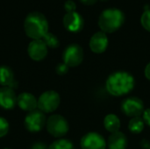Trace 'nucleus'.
I'll return each mask as SVG.
<instances>
[{"mask_svg":"<svg viewBox=\"0 0 150 149\" xmlns=\"http://www.w3.org/2000/svg\"><path fill=\"white\" fill-rule=\"evenodd\" d=\"M135 81L134 76L126 71H117L109 76L106 80L107 91L115 97L128 94L134 88Z\"/></svg>","mask_w":150,"mask_h":149,"instance_id":"f257e3e1","label":"nucleus"},{"mask_svg":"<svg viewBox=\"0 0 150 149\" xmlns=\"http://www.w3.org/2000/svg\"><path fill=\"white\" fill-rule=\"evenodd\" d=\"M24 26L26 35L33 40H40L48 32L47 18L38 11H33L27 15Z\"/></svg>","mask_w":150,"mask_h":149,"instance_id":"f03ea898","label":"nucleus"},{"mask_svg":"<svg viewBox=\"0 0 150 149\" xmlns=\"http://www.w3.org/2000/svg\"><path fill=\"white\" fill-rule=\"evenodd\" d=\"M123 12L115 8L105 10L98 19V25L104 32H113L117 31L124 23Z\"/></svg>","mask_w":150,"mask_h":149,"instance_id":"7ed1b4c3","label":"nucleus"},{"mask_svg":"<svg viewBox=\"0 0 150 149\" xmlns=\"http://www.w3.org/2000/svg\"><path fill=\"white\" fill-rule=\"evenodd\" d=\"M47 129L52 136L60 138L69 132V123L61 115H52L47 122Z\"/></svg>","mask_w":150,"mask_h":149,"instance_id":"20e7f679","label":"nucleus"},{"mask_svg":"<svg viewBox=\"0 0 150 149\" xmlns=\"http://www.w3.org/2000/svg\"><path fill=\"white\" fill-rule=\"evenodd\" d=\"M60 105V96L56 91L48 90L41 94L38 99V108L42 112H52Z\"/></svg>","mask_w":150,"mask_h":149,"instance_id":"39448f33","label":"nucleus"},{"mask_svg":"<svg viewBox=\"0 0 150 149\" xmlns=\"http://www.w3.org/2000/svg\"><path fill=\"white\" fill-rule=\"evenodd\" d=\"M121 111L125 115L131 118L141 117L144 112V103L136 97H130L121 103Z\"/></svg>","mask_w":150,"mask_h":149,"instance_id":"423d86ee","label":"nucleus"},{"mask_svg":"<svg viewBox=\"0 0 150 149\" xmlns=\"http://www.w3.org/2000/svg\"><path fill=\"white\" fill-rule=\"evenodd\" d=\"M62 58L68 67H76L80 65L83 60V48L77 44H71L64 50Z\"/></svg>","mask_w":150,"mask_h":149,"instance_id":"0eeeda50","label":"nucleus"},{"mask_svg":"<svg viewBox=\"0 0 150 149\" xmlns=\"http://www.w3.org/2000/svg\"><path fill=\"white\" fill-rule=\"evenodd\" d=\"M46 123V117L41 111H33L25 119V126L30 132L40 131Z\"/></svg>","mask_w":150,"mask_h":149,"instance_id":"6e6552de","label":"nucleus"},{"mask_svg":"<svg viewBox=\"0 0 150 149\" xmlns=\"http://www.w3.org/2000/svg\"><path fill=\"white\" fill-rule=\"evenodd\" d=\"M82 149H105L106 142L104 137L95 132L88 133L81 140Z\"/></svg>","mask_w":150,"mask_h":149,"instance_id":"1a4fd4ad","label":"nucleus"},{"mask_svg":"<svg viewBox=\"0 0 150 149\" xmlns=\"http://www.w3.org/2000/svg\"><path fill=\"white\" fill-rule=\"evenodd\" d=\"M28 54L34 61H41L47 54V47L42 40H34L28 46Z\"/></svg>","mask_w":150,"mask_h":149,"instance_id":"9d476101","label":"nucleus"},{"mask_svg":"<svg viewBox=\"0 0 150 149\" xmlns=\"http://www.w3.org/2000/svg\"><path fill=\"white\" fill-rule=\"evenodd\" d=\"M63 24L65 28L72 32H77L83 27V19L77 12H69L63 18Z\"/></svg>","mask_w":150,"mask_h":149,"instance_id":"9b49d317","label":"nucleus"},{"mask_svg":"<svg viewBox=\"0 0 150 149\" xmlns=\"http://www.w3.org/2000/svg\"><path fill=\"white\" fill-rule=\"evenodd\" d=\"M108 47V38L104 32H98L90 40V47L91 50L96 54L104 53Z\"/></svg>","mask_w":150,"mask_h":149,"instance_id":"f8f14e48","label":"nucleus"},{"mask_svg":"<svg viewBox=\"0 0 150 149\" xmlns=\"http://www.w3.org/2000/svg\"><path fill=\"white\" fill-rule=\"evenodd\" d=\"M17 104V97L14 90L9 87H3L0 89V106L6 110L14 108Z\"/></svg>","mask_w":150,"mask_h":149,"instance_id":"ddd939ff","label":"nucleus"},{"mask_svg":"<svg viewBox=\"0 0 150 149\" xmlns=\"http://www.w3.org/2000/svg\"><path fill=\"white\" fill-rule=\"evenodd\" d=\"M18 105L24 111L33 112L38 107V101L35 97L28 92H23L17 97Z\"/></svg>","mask_w":150,"mask_h":149,"instance_id":"4468645a","label":"nucleus"},{"mask_svg":"<svg viewBox=\"0 0 150 149\" xmlns=\"http://www.w3.org/2000/svg\"><path fill=\"white\" fill-rule=\"evenodd\" d=\"M0 84L4 87H9L12 90L17 87L18 83L14 80L13 72L9 67H0Z\"/></svg>","mask_w":150,"mask_h":149,"instance_id":"2eb2a0df","label":"nucleus"},{"mask_svg":"<svg viewBox=\"0 0 150 149\" xmlns=\"http://www.w3.org/2000/svg\"><path fill=\"white\" fill-rule=\"evenodd\" d=\"M127 139L126 135L121 132L113 133L108 139V148L109 149H127Z\"/></svg>","mask_w":150,"mask_h":149,"instance_id":"dca6fc26","label":"nucleus"},{"mask_svg":"<svg viewBox=\"0 0 150 149\" xmlns=\"http://www.w3.org/2000/svg\"><path fill=\"white\" fill-rule=\"evenodd\" d=\"M104 126L108 132L113 133L119 132L121 124H120V119L116 115L108 114L105 116V118L104 119Z\"/></svg>","mask_w":150,"mask_h":149,"instance_id":"f3484780","label":"nucleus"},{"mask_svg":"<svg viewBox=\"0 0 150 149\" xmlns=\"http://www.w3.org/2000/svg\"><path fill=\"white\" fill-rule=\"evenodd\" d=\"M145 123L143 121V119L141 117L133 118L128 124V129L129 131L134 134H139L144 130Z\"/></svg>","mask_w":150,"mask_h":149,"instance_id":"a211bd4d","label":"nucleus"},{"mask_svg":"<svg viewBox=\"0 0 150 149\" xmlns=\"http://www.w3.org/2000/svg\"><path fill=\"white\" fill-rule=\"evenodd\" d=\"M48 149H74V146L69 140H58L53 142Z\"/></svg>","mask_w":150,"mask_h":149,"instance_id":"6ab92c4d","label":"nucleus"},{"mask_svg":"<svg viewBox=\"0 0 150 149\" xmlns=\"http://www.w3.org/2000/svg\"><path fill=\"white\" fill-rule=\"evenodd\" d=\"M42 40L47 45V47H49L51 48H55L59 46V40L55 35H54L51 32H47L42 38Z\"/></svg>","mask_w":150,"mask_h":149,"instance_id":"aec40b11","label":"nucleus"},{"mask_svg":"<svg viewBox=\"0 0 150 149\" xmlns=\"http://www.w3.org/2000/svg\"><path fill=\"white\" fill-rule=\"evenodd\" d=\"M141 22H142V26L147 31L150 32V10H148L143 12V14L142 15Z\"/></svg>","mask_w":150,"mask_h":149,"instance_id":"412c9836","label":"nucleus"},{"mask_svg":"<svg viewBox=\"0 0 150 149\" xmlns=\"http://www.w3.org/2000/svg\"><path fill=\"white\" fill-rule=\"evenodd\" d=\"M8 131H9V123L5 119L0 117V138L6 135Z\"/></svg>","mask_w":150,"mask_h":149,"instance_id":"4be33fe9","label":"nucleus"},{"mask_svg":"<svg viewBox=\"0 0 150 149\" xmlns=\"http://www.w3.org/2000/svg\"><path fill=\"white\" fill-rule=\"evenodd\" d=\"M55 70H56V73H57L58 75L62 76V75H65V74L68 72L69 67H68L64 62H63V63H59V64L56 66Z\"/></svg>","mask_w":150,"mask_h":149,"instance_id":"5701e85b","label":"nucleus"},{"mask_svg":"<svg viewBox=\"0 0 150 149\" xmlns=\"http://www.w3.org/2000/svg\"><path fill=\"white\" fill-rule=\"evenodd\" d=\"M64 7H65V10L68 11V13H69V12H74V11H76V4H75L73 1H71V0L67 1V2L65 3Z\"/></svg>","mask_w":150,"mask_h":149,"instance_id":"b1692460","label":"nucleus"},{"mask_svg":"<svg viewBox=\"0 0 150 149\" xmlns=\"http://www.w3.org/2000/svg\"><path fill=\"white\" fill-rule=\"evenodd\" d=\"M143 121L145 124H147L149 126H150V108L147 109L143 112Z\"/></svg>","mask_w":150,"mask_h":149,"instance_id":"393cba45","label":"nucleus"},{"mask_svg":"<svg viewBox=\"0 0 150 149\" xmlns=\"http://www.w3.org/2000/svg\"><path fill=\"white\" fill-rule=\"evenodd\" d=\"M32 149H47V147L42 142H37L32 147Z\"/></svg>","mask_w":150,"mask_h":149,"instance_id":"a878e982","label":"nucleus"},{"mask_svg":"<svg viewBox=\"0 0 150 149\" xmlns=\"http://www.w3.org/2000/svg\"><path fill=\"white\" fill-rule=\"evenodd\" d=\"M141 145H142V147L143 148H145V149H149L150 148V142L149 141H147V140H143V141H142Z\"/></svg>","mask_w":150,"mask_h":149,"instance_id":"bb28decb","label":"nucleus"},{"mask_svg":"<svg viewBox=\"0 0 150 149\" xmlns=\"http://www.w3.org/2000/svg\"><path fill=\"white\" fill-rule=\"evenodd\" d=\"M145 76H146L147 79L150 81V62L146 66V68H145Z\"/></svg>","mask_w":150,"mask_h":149,"instance_id":"cd10ccee","label":"nucleus"},{"mask_svg":"<svg viewBox=\"0 0 150 149\" xmlns=\"http://www.w3.org/2000/svg\"><path fill=\"white\" fill-rule=\"evenodd\" d=\"M83 4H88V5H91V4H94L98 0H80Z\"/></svg>","mask_w":150,"mask_h":149,"instance_id":"c85d7f7f","label":"nucleus"},{"mask_svg":"<svg viewBox=\"0 0 150 149\" xmlns=\"http://www.w3.org/2000/svg\"><path fill=\"white\" fill-rule=\"evenodd\" d=\"M4 149H10V148H4Z\"/></svg>","mask_w":150,"mask_h":149,"instance_id":"c756f323","label":"nucleus"},{"mask_svg":"<svg viewBox=\"0 0 150 149\" xmlns=\"http://www.w3.org/2000/svg\"><path fill=\"white\" fill-rule=\"evenodd\" d=\"M104 1H105V0H104Z\"/></svg>","mask_w":150,"mask_h":149,"instance_id":"7c9ffc66","label":"nucleus"},{"mask_svg":"<svg viewBox=\"0 0 150 149\" xmlns=\"http://www.w3.org/2000/svg\"><path fill=\"white\" fill-rule=\"evenodd\" d=\"M149 149H150V148H149Z\"/></svg>","mask_w":150,"mask_h":149,"instance_id":"2f4dec72","label":"nucleus"}]
</instances>
